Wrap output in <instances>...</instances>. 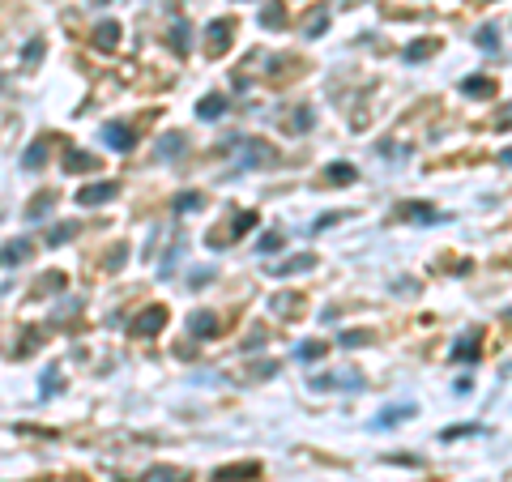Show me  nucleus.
I'll return each mask as SVG.
<instances>
[{
	"label": "nucleus",
	"mask_w": 512,
	"mask_h": 482,
	"mask_svg": "<svg viewBox=\"0 0 512 482\" xmlns=\"http://www.w3.org/2000/svg\"><path fill=\"white\" fill-rule=\"evenodd\" d=\"M167 329V308L163 303H150V308H141L137 320L128 325V333L133 337H154V333H163Z\"/></svg>",
	"instance_id": "obj_1"
},
{
	"label": "nucleus",
	"mask_w": 512,
	"mask_h": 482,
	"mask_svg": "<svg viewBox=\"0 0 512 482\" xmlns=\"http://www.w3.org/2000/svg\"><path fill=\"white\" fill-rule=\"evenodd\" d=\"M278 163V150L265 146V141H252L244 137L239 141V167H274Z\"/></svg>",
	"instance_id": "obj_2"
},
{
	"label": "nucleus",
	"mask_w": 512,
	"mask_h": 482,
	"mask_svg": "<svg viewBox=\"0 0 512 482\" xmlns=\"http://www.w3.org/2000/svg\"><path fill=\"white\" fill-rule=\"evenodd\" d=\"M231 35H235V22H210V30H205V52L210 56H222L231 47Z\"/></svg>",
	"instance_id": "obj_3"
},
{
	"label": "nucleus",
	"mask_w": 512,
	"mask_h": 482,
	"mask_svg": "<svg viewBox=\"0 0 512 482\" xmlns=\"http://www.w3.org/2000/svg\"><path fill=\"white\" fill-rule=\"evenodd\" d=\"M90 43L99 47V52H120L124 26H120V22H99V26H94V35H90Z\"/></svg>",
	"instance_id": "obj_4"
},
{
	"label": "nucleus",
	"mask_w": 512,
	"mask_h": 482,
	"mask_svg": "<svg viewBox=\"0 0 512 482\" xmlns=\"http://www.w3.org/2000/svg\"><path fill=\"white\" fill-rule=\"evenodd\" d=\"M103 146L128 154V150L137 146V137H133V128H128V124H103Z\"/></svg>",
	"instance_id": "obj_5"
},
{
	"label": "nucleus",
	"mask_w": 512,
	"mask_h": 482,
	"mask_svg": "<svg viewBox=\"0 0 512 482\" xmlns=\"http://www.w3.org/2000/svg\"><path fill=\"white\" fill-rule=\"evenodd\" d=\"M116 197H120V184L103 180V184H86L82 192H77V205H107V201H116Z\"/></svg>",
	"instance_id": "obj_6"
},
{
	"label": "nucleus",
	"mask_w": 512,
	"mask_h": 482,
	"mask_svg": "<svg viewBox=\"0 0 512 482\" xmlns=\"http://www.w3.org/2000/svg\"><path fill=\"white\" fill-rule=\"evenodd\" d=\"M64 171H69V175H90V171H99V158L69 146V150H64Z\"/></svg>",
	"instance_id": "obj_7"
},
{
	"label": "nucleus",
	"mask_w": 512,
	"mask_h": 482,
	"mask_svg": "<svg viewBox=\"0 0 512 482\" xmlns=\"http://www.w3.org/2000/svg\"><path fill=\"white\" fill-rule=\"evenodd\" d=\"M248 478H261V465L244 461V465H218L214 482H248Z\"/></svg>",
	"instance_id": "obj_8"
},
{
	"label": "nucleus",
	"mask_w": 512,
	"mask_h": 482,
	"mask_svg": "<svg viewBox=\"0 0 512 482\" xmlns=\"http://www.w3.org/2000/svg\"><path fill=\"white\" fill-rule=\"evenodd\" d=\"M188 333L201 337V342H205V337H214L218 333V316L214 312H192L188 316Z\"/></svg>",
	"instance_id": "obj_9"
},
{
	"label": "nucleus",
	"mask_w": 512,
	"mask_h": 482,
	"mask_svg": "<svg viewBox=\"0 0 512 482\" xmlns=\"http://www.w3.org/2000/svg\"><path fill=\"white\" fill-rule=\"evenodd\" d=\"M303 269H316V256H312V252L291 256L286 265H278V269H274V278H291V273H303Z\"/></svg>",
	"instance_id": "obj_10"
},
{
	"label": "nucleus",
	"mask_w": 512,
	"mask_h": 482,
	"mask_svg": "<svg viewBox=\"0 0 512 482\" xmlns=\"http://www.w3.org/2000/svg\"><path fill=\"white\" fill-rule=\"evenodd\" d=\"M359 180V171L350 167V163H333L329 171H325V184H338V188H346V184H355Z\"/></svg>",
	"instance_id": "obj_11"
},
{
	"label": "nucleus",
	"mask_w": 512,
	"mask_h": 482,
	"mask_svg": "<svg viewBox=\"0 0 512 482\" xmlns=\"http://www.w3.org/2000/svg\"><path fill=\"white\" fill-rule=\"evenodd\" d=\"M286 22V5L282 0H269V5L261 9V26H269V30H278Z\"/></svg>",
	"instance_id": "obj_12"
},
{
	"label": "nucleus",
	"mask_w": 512,
	"mask_h": 482,
	"mask_svg": "<svg viewBox=\"0 0 512 482\" xmlns=\"http://www.w3.org/2000/svg\"><path fill=\"white\" fill-rule=\"evenodd\" d=\"M222 111H227V99H222V94H205L201 107H197V116L201 120H214V116H222Z\"/></svg>",
	"instance_id": "obj_13"
},
{
	"label": "nucleus",
	"mask_w": 512,
	"mask_h": 482,
	"mask_svg": "<svg viewBox=\"0 0 512 482\" xmlns=\"http://www.w3.org/2000/svg\"><path fill=\"white\" fill-rule=\"evenodd\" d=\"M278 316H299V308H303V299L299 295H274V303H269Z\"/></svg>",
	"instance_id": "obj_14"
},
{
	"label": "nucleus",
	"mask_w": 512,
	"mask_h": 482,
	"mask_svg": "<svg viewBox=\"0 0 512 482\" xmlns=\"http://www.w3.org/2000/svg\"><path fill=\"white\" fill-rule=\"evenodd\" d=\"M180 150H184V137H180V133H167L163 141H158V150H154V154H158V158H175Z\"/></svg>",
	"instance_id": "obj_15"
},
{
	"label": "nucleus",
	"mask_w": 512,
	"mask_h": 482,
	"mask_svg": "<svg viewBox=\"0 0 512 482\" xmlns=\"http://www.w3.org/2000/svg\"><path fill=\"white\" fill-rule=\"evenodd\" d=\"M73 235H77V222H60L56 231H47V244H52V248H56V244H69Z\"/></svg>",
	"instance_id": "obj_16"
},
{
	"label": "nucleus",
	"mask_w": 512,
	"mask_h": 482,
	"mask_svg": "<svg viewBox=\"0 0 512 482\" xmlns=\"http://www.w3.org/2000/svg\"><path fill=\"white\" fill-rule=\"evenodd\" d=\"M461 90H466V94H495V82H487V77H466Z\"/></svg>",
	"instance_id": "obj_17"
},
{
	"label": "nucleus",
	"mask_w": 512,
	"mask_h": 482,
	"mask_svg": "<svg viewBox=\"0 0 512 482\" xmlns=\"http://www.w3.org/2000/svg\"><path fill=\"white\" fill-rule=\"evenodd\" d=\"M397 218H414V222H423V218H427V222H431V218H440V214H436V210H423L419 201H410V205H406V210L397 214Z\"/></svg>",
	"instance_id": "obj_18"
},
{
	"label": "nucleus",
	"mask_w": 512,
	"mask_h": 482,
	"mask_svg": "<svg viewBox=\"0 0 512 482\" xmlns=\"http://www.w3.org/2000/svg\"><path fill=\"white\" fill-rule=\"evenodd\" d=\"M39 56H43V39H30V43H26V52H22V64H26V69H35Z\"/></svg>",
	"instance_id": "obj_19"
},
{
	"label": "nucleus",
	"mask_w": 512,
	"mask_h": 482,
	"mask_svg": "<svg viewBox=\"0 0 512 482\" xmlns=\"http://www.w3.org/2000/svg\"><path fill=\"white\" fill-rule=\"evenodd\" d=\"M495 133H512V103H504L495 111Z\"/></svg>",
	"instance_id": "obj_20"
},
{
	"label": "nucleus",
	"mask_w": 512,
	"mask_h": 482,
	"mask_svg": "<svg viewBox=\"0 0 512 482\" xmlns=\"http://www.w3.org/2000/svg\"><path fill=\"white\" fill-rule=\"evenodd\" d=\"M47 205H56V197H47V192H39L35 205L26 210V218H43V214H47Z\"/></svg>",
	"instance_id": "obj_21"
},
{
	"label": "nucleus",
	"mask_w": 512,
	"mask_h": 482,
	"mask_svg": "<svg viewBox=\"0 0 512 482\" xmlns=\"http://www.w3.org/2000/svg\"><path fill=\"white\" fill-rule=\"evenodd\" d=\"M478 47H487V52H491V47H500V30L483 26V30H478Z\"/></svg>",
	"instance_id": "obj_22"
},
{
	"label": "nucleus",
	"mask_w": 512,
	"mask_h": 482,
	"mask_svg": "<svg viewBox=\"0 0 512 482\" xmlns=\"http://www.w3.org/2000/svg\"><path fill=\"white\" fill-rule=\"evenodd\" d=\"M303 30H308V35L316 39L320 30H329V13H312V18H308V26H303Z\"/></svg>",
	"instance_id": "obj_23"
},
{
	"label": "nucleus",
	"mask_w": 512,
	"mask_h": 482,
	"mask_svg": "<svg viewBox=\"0 0 512 482\" xmlns=\"http://www.w3.org/2000/svg\"><path fill=\"white\" fill-rule=\"evenodd\" d=\"M146 482H184V474L180 470H150Z\"/></svg>",
	"instance_id": "obj_24"
},
{
	"label": "nucleus",
	"mask_w": 512,
	"mask_h": 482,
	"mask_svg": "<svg viewBox=\"0 0 512 482\" xmlns=\"http://www.w3.org/2000/svg\"><path fill=\"white\" fill-rule=\"evenodd\" d=\"M436 52V43H410L406 47V60H423V56H431Z\"/></svg>",
	"instance_id": "obj_25"
},
{
	"label": "nucleus",
	"mask_w": 512,
	"mask_h": 482,
	"mask_svg": "<svg viewBox=\"0 0 512 482\" xmlns=\"http://www.w3.org/2000/svg\"><path fill=\"white\" fill-rule=\"evenodd\" d=\"M453 359H478V346H474V337H466V346H453Z\"/></svg>",
	"instance_id": "obj_26"
},
{
	"label": "nucleus",
	"mask_w": 512,
	"mask_h": 482,
	"mask_svg": "<svg viewBox=\"0 0 512 482\" xmlns=\"http://www.w3.org/2000/svg\"><path fill=\"white\" fill-rule=\"evenodd\" d=\"M175 210H201V192H188V197H180V201H175Z\"/></svg>",
	"instance_id": "obj_27"
},
{
	"label": "nucleus",
	"mask_w": 512,
	"mask_h": 482,
	"mask_svg": "<svg viewBox=\"0 0 512 482\" xmlns=\"http://www.w3.org/2000/svg\"><path fill=\"white\" fill-rule=\"evenodd\" d=\"M282 248V235L278 231H265V239H261V252H278Z\"/></svg>",
	"instance_id": "obj_28"
},
{
	"label": "nucleus",
	"mask_w": 512,
	"mask_h": 482,
	"mask_svg": "<svg viewBox=\"0 0 512 482\" xmlns=\"http://www.w3.org/2000/svg\"><path fill=\"white\" fill-rule=\"evenodd\" d=\"M316 355H325V346H320V342H308V346H299V359H316Z\"/></svg>",
	"instance_id": "obj_29"
},
{
	"label": "nucleus",
	"mask_w": 512,
	"mask_h": 482,
	"mask_svg": "<svg viewBox=\"0 0 512 482\" xmlns=\"http://www.w3.org/2000/svg\"><path fill=\"white\" fill-rule=\"evenodd\" d=\"M39 163H43V146H35V150L26 154V167H39Z\"/></svg>",
	"instance_id": "obj_30"
},
{
	"label": "nucleus",
	"mask_w": 512,
	"mask_h": 482,
	"mask_svg": "<svg viewBox=\"0 0 512 482\" xmlns=\"http://www.w3.org/2000/svg\"><path fill=\"white\" fill-rule=\"evenodd\" d=\"M500 163H504V167H512V150H504V154H500Z\"/></svg>",
	"instance_id": "obj_31"
},
{
	"label": "nucleus",
	"mask_w": 512,
	"mask_h": 482,
	"mask_svg": "<svg viewBox=\"0 0 512 482\" xmlns=\"http://www.w3.org/2000/svg\"><path fill=\"white\" fill-rule=\"evenodd\" d=\"M342 5H359V0H342Z\"/></svg>",
	"instance_id": "obj_32"
}]
</instances>
